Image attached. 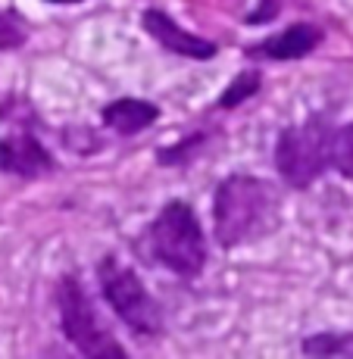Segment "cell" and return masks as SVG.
Listing matches in <instances>:
<instances>
[{"instance_id":"1","label":"cell","mask_w":353,"mask_h":359,"mask_svg":"<svg viewBox=\"0 0 353 359\" xmlns=\"http://www.w3.org/2000/svg\"><path fill=\"white\" fill-rule=\"evenodd\" d=\"M279 194L269 182L253 175H232L219 184L213 200V225L222 247H238L260 238L275 225Z\"/></svg>"},{"instance_id":"2","label":"cell","mask_w":353,"mask_h":359,"mask_svg":"<svg viewBox=\"0 0 353 359\" xmlns=\"http://www.w3.org/2000/svg\"><path fill=\"white\" fill-rule=\"evenodd\" d=\"M147 244L156 262L175 275H197L206 262V241L197 216L185 200H172L154 219Z\"/></svg>"},{"instance_id":"3","label":"cell","mask_w":353,"mask_h":359,"mask_svg":"<svg viewBox=\"0 0 353 359\" xmlns=\"http://www.w3.org/2000/svg\"><path fill=\"white\" fill-rule=\"evenodd\" d=\"M57 303H60V325H63V334L69 337L72 347H79V353L97 356V359L126 353V350L113 341V334L97 322L94 303H91V297L85 294L79 278L66 275V278L60 281Z\"/></svg>"},{"instance_id":"4","label":"cell","mask_w":353,"mask_h":359,"mask_svg":"<svg viewBox=\"0 0 353 359\" xmlns=\"http://www.w3.org/2000/svg\"><path fill=\"white\" fill-rule=\"evenodd\" d=\"M331 131L322 119H309L303 126L288 128L275 147V165L291 188H309L328 165Z\"/></svg>"},{"instance_id":"5","label":"cell","mask_w":353,"mask_h":359,"mask_svg":"<svg viewBox=\"0 0 353 359\" xmlns=\"http://www.w3.org/2000/svg\"><path fill=\"white\" fill-rule=\"evenodd\" d=\"M100 285H103V297L109 300V306L119 313V319L131 331L147 334V337L160 334V328H163L160 306L154 303V297L147 294V287L141 285V278L131 269L116 262L113 257H107L100 262Z\"/></svg>"},{"instance_id":"6","label":"cell","mask_w":353,"mask_h":359,"mask_svg":"<svg viewBox=\"0 0 353 359\" xmlns=\"http://www.w3.org/2000/svg\"><path fill=\"white\" fill-rule=\"evenodd\" d=\"M0 169L10 172V175L34 178V175L51 172L53 160H51V154L41 147L38 137H32V135H6V137H0Z\"/></svg>"},{"instance_id":"7","label":"cell","mask_w":353,"mask_h":359,"mask_svg":"<svg viewBox=\"0 0 353 359\" xmlns=\"http://www.w3.org/2000/svg\"><path fill=\"white\" fill-rule=\"evenodd\" d=\"M144 29L154 34L156 41L172 53H182V57H191V60H210L216 53V47L210 41L197 38V34L185 32L182 25H175L163 10H147L144 13Z\"/></svg>"},{"instance_id":"8","label":"cell","mask_w":353,"mask_h":359,"mask_svg":"<svg viewBox=\"0 0 353 359\" xmlns=\"http://www.w3.org/2000/svg\"><path fill=\"white\" fill-rule=\"evenodd\" d=\"M319 41H322V32L316 29V25H291V29H285L281 34L269 38L257 53H262V57H269V60H300V57H307Z\"/></svg>"},{"instance_id":"9","label":"cell","mask_w":353,"mask_h":359,"mask_svg":"<svg viewBox=\"0 0 353 359\" xmlns=\"http://www.w3.org/2000/svg\"><path fill=\"white\" fill-rule=\"evenodd\" d=\"M160 109L154 103H144V100H135V97H126V100H116L103 109V122H107L113 131L119 135H138L147 126H154Z\"/></svg>"},{"instance_id":"10","label":"cell","mask_w":353,"mask_h":359,"mask_svg":"<svg viewBox=\"0 0 353 359\" xmlns=\"http://www.w3.org/2000/svg\"><path fill=\"white\" fill-rule=\"evenodd\" d=\"M307 356H353V331H322L303 341Z\"/></svg>"},{"instance_id":"11","label":"cell","mask_w":353,"mask_h":359,"mask_svg":"<svg viewBox=\"0 0 353 359\" xmlns=\"http://www.w3.org/2000/svg\"><path fill=\"white\" fill-rule=\"evenodd\" d=\"M328 163L341 172L344 178L353 182V122L338 131H331L328 141Z\"/></svg>"},{"instance_id":"12","label":"cell","mask_w":353,"mask_h":359,"mask_svg":"<svg viewBox=\"0 0 353 359\" xmlns=\"http://www.w3.org/2000/svg\"><path fill=\"white\" fill-rule=\"evenodd\" d=\"M29 32H25L22 19L16 13H0V50H16L25 44Z\"/></svg>"},{"instance_id":"13","label":"cell","mask_w":353,"mask_h":359,"mask_svg":"<svg viewBox=\"0 0 353 359\" xmlns=\"http://www.w3.org/2000/svg\"><path fill=\"white\" fill-rule=\"evenodd\" d=\"M257 85H260V75L257 72H241L238 79L232 81V88L222 94V107H238L244 97H251V94H257Z\"/></svg>"},{"instance_id":"14","label":"cell","mask_w":353,"mask_h":359,"mask_svg":"<svg viewBox=\"0 0 353 359\" xmlns=\"http://www.w3.org/2000/svg\"><path fill=\"white\" fill-rule=\"evenodd\" d=\"M53 4H79V0H53Z\"/></svg>"}]
</instances>
